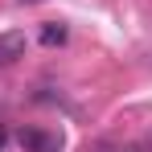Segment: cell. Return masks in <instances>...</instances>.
Returning a JSON list of instances; mask_svg holds the SVG:
<instances>
[{
  "label": "cell",
  "instance_id": "cell-1",
  "mask_svg": "<svg viewBox=\"0 0 152 152\" xmlns=\"http://www.w3.org/2000/svg\"><path fill=\"white\" fill-rule=\"evenodd\" d=\"M17 58H25V33L8 29V33H0V66L17 62Z\"/></svg>",
  "mask_w": 152,
  "mask_h": 152
},
{
  "label": "cell",
  "instance_id": "cell-2",
  "mask_svg": "<svg viewBox=\"0 0 152 152\" xmlns=\"http://www.w3.org/2000/svg\"><path fill=\"white\" fill-rule=\"evenodd\" d=\"M21 144L29 152H58V140L45 136V132H21Z\"/></svg>",
  "mask_w": 152,
  "mask_h": 152
},
{
  "label": "cell",
  "instance_id": "cell-3",
  "mask_svg": "<svg viewBox=\"0 0 152 152\" xmlns=\"http://www.w3.org/2000/svg\"><path fill=\"white\" fill-rule=\"evenodd\" d=\"M41 45H66V25H58V21H50V25L41 29Z\"/></svg>",
  "mask_w": 152,
  "mask_h": 152
},
{
  "label": "cell",
  "instance_id": "cell-4",
  "mask_svg": "<svg viewBox=\"0 0 152 152\" xmlns=\"http://www.w3.org/2000/svg\"><path fill=\"white\" fill-rule=\"evenodd\" d=\"M21 4H41V0H21Z\"/></svg>",
  "mask_w": 152,
  "mask_h": 152
}]
</instances>
